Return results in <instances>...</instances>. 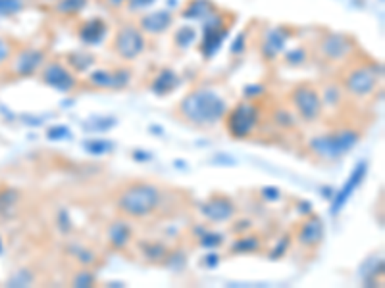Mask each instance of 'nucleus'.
<instances>
[{"mask_svg": "<svg viewBox=\"0 0 385 288\" xmlns=\"http://www.w3.org/2000/svg\"><path fill=\"white\" fill-rule=\"evenodd\" d=\"M2 252H4V244H2V238H0V256H2Z\"/></svg>", "mask_w": 385, "mask_h": 288, "instance_id": "obj_54", "label": "nucleus"}, {"mask_svg": "<svg viewBox=\"0 0 385 288\" xmlns=\"http://www.w3.org/2000/svg\"><path fill=\"white\" fill-rule=\"evenodd\" d=\"M272 119L273 123L281 127V129H293L297 125V121H299V118L295 116L293 111L288 110V108H278V110L273 111Z\"/></svg>", "mask_w": 385, "mask_h": 288, "instance_id": "obj_31", "label": "nucleus"}, {"mask_svg": "<svg viewBox=\"0 0 385 288\" xmlns=\"http://www.w3.org/2000/svg\"><path fill=\"white\" fill-rule=\"evenodd\" d=\"M116 118L112 116H104V118H91L87 123H83V129H89V131H95V133H106L110 131L112 127H116Z\"/></svg>", "mask_w": 385, "mask_h": 288, "instance_id": "obj_30", "label": "nucleus"}, {"mask_svg": "<svg viewBox=\"0 0 385 288\" xmlns=\"http://www.w3.org/2000/svg\"><path fill=\"white\" fill-rule=\"evenodd\" d=\"M56 225H58V229L64 235H68L69 231L74 229V225H72V217H69V212L66 207H62L60 212L56 214Z\"/></svg>", "mask_w": 385, "mask_h": 288, "instance_id": "obj_41", "label": "nucleus"}, {"mask_svg": "<svg viewBox=\"0 0 385 288\" xmlns=\"http://www.w3.org/2000/svg\"><path fill=\"white\" fill-rule=\"evenodd\" d=\"M379 75L376 66H356L353 67L343 81V90L355 98H368L376 92L379 83Z\"/></svg>", "mask_w": 385, "mask_h": 288, "instance_id": "obj_7", "label": "nucleus"}, {"mask_svg": "<svg viewBox=\"0 0 385 288\" xmlns=\"http://www.w3.org/2000/svg\"><path fill=\"white\" fill-rule=\"evenodd\" d=\"M214 162H222V163H218V165H235V163H237V160L227 154H218L216 158H214Z\"/></svg>", "mask_w": 385, "mask_h": 288, "instance_id": "obj_49", "label": "nucleus"}, {"mask_svg": "<svg viewBox=\"0 0 385 288\" xmlns=\"http://www.w3.org/2000/svg\"><path fill=\"white\" fill-rule=\"evenodd\" d=\"M25 8V0H0V18L18 15Z\"/></svg>", "mask_w": 385, "mask_h": 288, "instance_id": "obj_36", "label": "nucleus"}, {"mask_svg": "<svg viewBox=\"0 0 385 288\" xmlns=\"http://www.w3.org/2000/svg\"><path fill=\"white\" fill-rule=\"evenodd\" d=\"M322 192H324V198H330V200H332V196H333V191H332V188H322Z\"/></svg>", "mask_w": 385, "mask_h": 288, "instance_id": "obj_53", "label": "nucleus"}, {"mask_svg": "<svg viewBox=\"0 0 385 288\" xmlns=\"http://www.w3.org/2000/svg\"><path fill=\"white\" fill-rule=\"evenodd\" d=\"M45 50L27 46V48H22V50L14 52V56L10 60V74L14 75V77L27 79V77L37 75L39 71H41V67L45 66Z\"/></svg>", "mask_w": 385, "mask_h": 288, "instance_id": "obj_8", "label": "nucleus"}, {"mask_svg": "<svg viewBox=\"0 0 385 288\" xmlns=\"http://www.w3.org/2000/svg\"><path fill=\"white\" fill-rule=\"evenodd\" d=\"M45 2H56V0H45Z\"/></svg>", "mask_w": 385, "mask_h": 288, "instance_id": "obj_55", "label": "nucleus"}, {"mask_svg": "<svg viewBox=\"0 0 385 288\" xmlns=\"http://www.w3.org/2000/svg\"><path fill=\"white\" fill-rule=\"evenodd\" d=\"M87 81L91 83L93 87L97 89H110L114 87V69H104V67H98L93 69L91 74L87 75Z\"/></svg>", "mask_w": 385, "mask_h": 288, "instance_id": "obj_23", "label": "nucleus"}, {"mask_svg": "<svg viewBox=\"0 0 385 288\" xmlns=\"http://www.w3.org/2000/svg\"><path fill=\"white\" fill-rule=\"evenodd\" d=\"M95 282H97L95 273L89 271V267H83L81 271H77V273L74 275V279H72V287L89 288V287H95Z\"/></svg>", "mask_w": 385, "mask_h": 288, "instance_id": "obj_33", "label": "nucleus"}, {"mask_svg": "<svg viewBox=\"0 0 385 288\" xmlns=\"http://www.w3.org/2000/svg\"><path fill=\"white\" fill-rule=\"evenodd\" d=\"M18 202H20V192L15 188H0V215L2 217L14 214Z\"/></svg>", "mask_w": 385, "mask_h": 288, "instance_id": "obj_24", "label": "nucleus"}, {"mask_svg": "<svg viewBox=\"0 0 385 288\" xmlns=\"http://www.w3.org/2000/svg\"><path fill=\"white\" fill-rule=\"evenodd\" d=\"M131 81V69L128 67H118L114 69V87L112 90H121L126 89Z\"/></svg>", "mask_w": 385, "mask_h": 288, "instance_id": "obj_38", "label": "nucleus"}, {"mask_svg": "<svg viewBox=\"0 0 385 288\" xmlns=\"http://www.w3.org/2000/svg\"><path fill=\"white\" fill-rule=\"evenodd\" d=\"M204 37L201 43V52L204 58H212L216 52L219 50V46L224 43V39L227 37V25L224 23V18L214 12L204 20Z\"/></svg>", "mask_w": 385, "mask_h": 288, "instance_id": "obj_10", "label": "nucleus"}, {"mask_svg": "<svg viewBox=\"0 0 385 288\" xmlns=\"http://www.w3.org/2000/svg\"><path fill=\"white\" fill-rule=\"evenodd\" d=\"M260 194H262V198H264L266 202H278V200H281V191L278 186H264V188L260 191Z\"/></svg>", "mask_w": 385, "mask_h": 288, "instance_id": "obj_44", "label": "nucleus"}, {"mask_svg": "<svg viewBox=\"0 0 385 288\" xmlns=\"http://www.w3.org/2000/svg\"><path fill=\"white\" fill-rule=\"evenodd\" d=\"M180 118L196 127V129H212L226 118L227 102L224 96L208 87L191 90L180 102Z\"/></svg>", "mask_w": 385, "mask_h": 288, "instance_id": "obj_1", "label": "nucleus"}, {"mask_svg": "<svg viewBox=\"0 0 385 288\" xmlns=\"http://www.w3.org/2000/svg\"><path fill=\"white\" fill-rule=\"evenodd\" d=\"M35 282V273L31 269H18L12 273V277L8 279L6 284L12 288H20V287H31Z\"/></svg>", "mask_w": 385, "mask_h": 288, "instance_id": "obj_29", "label": "nucleus"}, {"mask_svg": "<svg viewBox=\"0 0 385 288\" xmlns=\"http://www.w3.org/2000/svg\"><path fill=\"white\" fill-rule=\"evenodd\" d=\"M104 2H106V6L120 8V6H123V4H128L129 0H104Z\"/></svg>", "mask_w": 385, "mask_h": 288, "instance_id": "obj_52", "label": "nucleus"}, {"mask_svg": "<svg viewBox=\"0 0 385 288\" xmlns=\"http://www.w3.org/2000/svg\"><path fill=\"white\" fill-rule=\"evenodd\" d=\"M264 92V87L262 85H247L245 89H243V96L247 98V100H255L258 96Z\"/></svg>", "mask_w": 385, "mask_h": 288, "instance_id": "obj_45", "label": "nucleus"}, {"mask_svg": "<svg viewBox=\"0 0 385 288\" xmlns=\"http://www.w3.org/2000/svg\"><path fill=\"white\" fill-rule=\"evenodd\" d=\"M358 141H360V133L356 129H341V131L318 135L314 139H310L309 148L318 158L333 162L347 156L358 144Z\"/></svg>", "mask_w": 385, "mask_h": 288, "instance_id": "obj_3", "label": "nucleus"}, {"mask_svg": "<svg viewBox=\"0 0 385 288\" xmlns=\"http://www.w3.org/2000/svg\"><path fill=\"white\" fill-rule=\"evenodd\" d=\"M139 250H141L144 261H149V263H164L168 252H170L166 244L158 242V240H143V242H139Z\"/></svg>", "mask_w": 385, "mask_h": 288, "instance_id": "obj_21", "label": "nucleus"}, {"mask_svg": "<svg viewBox=\"0 0 385 288\" xmlns=\"http://www.w3.org/2000/svg\"><path fill=\"white\" fill-rule=\"evenodd\" d=\"M174 41L177 48H182V50L189 48V46H193V43L196 41L195 29H193L191 25H183V27H180V29L175 31Z\"/></svg>", "mask_w": 385, "mask_h": 288, "instance_id": "obj_28", "label": "nucleus"}, {"mask_svg": "<svg viewBox=\"0 0 385 288\" xmlns=\"http://www.w3.org/2000/svg\"><path fill=\"white\" fill-rule=\"evenodd\" d=\"M89 0H56L54 12L58 15H77L83 12Z\"/></svg>", "mask_w": 385, "mask_h": 288, "instance_id": "obj_25", "label": "nucleus"}, {"mask_svg": "<svg viewBox=\"0 0 385 288\" xmlns=\"http://www.w3.org/2000/svg\"><path fill=\"white\" fill-rule=\"evenodd\" d=\"M320 98H322V104H324V106H332V108H335V106L341 102V98H343V89L337 87V85H325L324 90L320 92Z\"/></svg>", "mask_w": 385, "mask_h": 288, "instance_id": "obj_32", "label": "nucleus"}, {"mask_svg": "<svg viewBox=\"0 0 385 288\" xmlns=\"http://www.w3.org/2000/svg\"><path fill=\"white\" fill-rule=\"evenodd\" d=\"M258 121H260V108L252 100L237 104L234 110L226 114L227 133L239 141L249 139L252 131L257 129Z\"/></svg>", "mask_w": 385, "mask_h": 288, "instance_id": "obj_5", "label": "nucleus"}, {"mask_svg": "<svg viewBox=\"0 0 385 288\" xmlns=\"http://www.w3.org/2000/svg\"><path fill=\"white\" fill-rule=\"evenodd\" d=\"M288 45V31L281 27H270L266 29L264 37L260 41V52L266 60H276Z\"/></svg>", "mask_w": 385, "mask_h": 288, "instance_id": "obj_16", "label": "nucleus"}, {"mask_svg": "<svg viewBox=\"0 0 385 288\" xmlns=\"http://www.w3.org/2000/svg\"><path fill=\"white\" fill-rule=\"evenodd\" d=\"M180 85V77L175 74L174 69H160V74L152 79L151 83V90L156 96H168L170 92H174Z\"/></svg>", "mask_w": 385, "mask_h": 288, "instance_id": "obj_20", "label": "nucleus"}, {"mask_svg": "<svg viewBox=\"0 0 385 288\" xmlns=\"http://www.w3.org/2000/svg\"><path fill=\"white\" fill-rule=\"evenodd\" d=\"M351 52H353V41L341 33H332L320 43V54L327 62H343L351 56Z\"/></svg>", "mask_w": 385, "mask_h": 288, "instance_id": "obj_13", "label": "nucleus"}, {"mask_svg": "<svg viewBox=\"0 0 385 288\" xmlns=\"http://www.w3.org/2000/svg\"><path fill=\"white\" fill-rule=\"evenodd\" d=\"M106 238L114 250H126L133 240V229L126 219H116L110 223V227L106 231Z\"/></svg>", "mask_w": 385, "mask_h": 288, "instance_id": "obj_18", "label": "nucleus"}, {"mask_svg": "<svg viewBox=\"0 0 385 288\" xmlns=\"http://www.w3.org/2000/svg\"><path fill=\"white\" fill-rule=\"evenodd\" d=\"M289 102L297 111V118L304 123H316L324 110L320 90L312 85H297L289 95Z\"/></svg>", "mask_w": 385, "mask_h": 288, "instance_id": "obj_6", "label": "nucleus"}, {"mask_svg": "<svg viewBox=\"0 0 385 288\" xmlns=\"http://www.w3.org/2000/svg\"><path fill=\"white\" fill-rule=\"evenodd\" d=\"M77 37L85 46L100 45L108 37V23L100 18H91V20L81 23V27L77 31Z\"/></svg>", "mask_w": 385, "mask_h": 288, "instance_id": "obj_17", "label": "nucleus"}, {"mask_svg": "<svg viewBox=\"0 0 385 288\" xmlns=\"http://www.w3.org/2000/svg\"><path fill=\"white\" fill-rule=\"evenodd\" d=\"M245 43H247V35H245V33L237 35L235 43L231 45V54H243V50H245Z\"/></svg>", "mask_w": 385, "mask_h": 288, "instance_id": "obj_47", "label": "nucleus"}, {"mask_svg": "<svg viewBox=\"0 0 385 288\" xmlns=\"http://www.w3.org/2000/svg\"><path fill=\"white\" fill-rule=\"evenodd\" d=\"M204 266L208 267V269H214V267H218V263H219V256L218 254H214V252H212V254H208V256H206V258H204V261H203Z\"/></svg>", "mask_w": 385, "mask_h": 288, "instance_id": "obj_48", "label": "nucleus"}, {"mask_svg": "<svg viewBox=\"0 0 385 288\" xmlns=\"http://www.w3.org/2000/svg\"><path fill=\"white\" fill-rule=\"evenodd\" d=\"M162 202V188L154 183L137 181L131 183L118 196V210L129 219H144L158 210Z\"/></svg>", "mask_w": 385, "mask_h": 288, "instance_id": "obj_2", "label": "nucleus"}, {"mask_svg": "<svg viewBox=\"0 0 385 288\" xmlns=\"http://www.w3.org/2000/svg\"><path fill=\"white\" fill-rule=\"evenodd\" d=\"M235 204L234 200L227 198L224 194H214L208 200H204L198 212L204 219H208L210 223H227L234 219L235 215Z\"/></svg>", "mask_w": 385, "mask_h": 288, "instance_id": "obj_12", "label": "nucleus"}, {"mask_svg": "<svg viewBox=\"0 0 385 288\" xmlns=\"http://www.w3.org/2000/svg\"><path fill=\"white\" fill-rule=\"evenodd\" d=\"M283 60H285V64H288V66L301 67L306 64V60H309V52L304 50L302 46H297V48H293V50L285 52Z\"/></svg>", "mask_w": 385, "mask_h": 288, "instance_id": "obj_34", "label": "nucleus"}, {"mask_svg": "<svg viewBox=\"0 0 385 288\" xmlns=\"http://www.w3.org/2000/svg\"><path fill=\"white\" fill-rule=\"evenodd\" d=\"M174 23V14L170 10H156V12H149L139 20V27L144 35H162L166 33Z\"/></svg>", "mask_w": 385, "mask_h": 288, "instance_id": "obj_15", "label": "nucleus"}, {"mask_svg": "<svg viewBox=\"0 0 385 288\" xmlns=\"http://www.w3.org/2000/svg\"><path fill=\"white\" fill-rule=\"evenodd\" d=\"M289 246H291V237H289V235H285V237L280 238V240H278V244L273 246V250L270 252V259L283 258V256H285V252L289 250Z\"/></svg>", "mask_w": 385, "mask_h": 288, "instance_id": "obj_43", "label": "nucleus"}, {"mask_svg": "<svg viewBox=\"0 0 385 288\" xmlns=\"http://www.w3.org/2000/svg\"><path fill=\"white\" fill-rule=\"evenodd\" d=\"M39 79H41V83H45L46 87L60 90V92H69V90L76 89L77 85L74 71L64 66L62 62H48V64L45 62V66L39 71Z\"/></svg>", "mask_w": 385, "mask_h": 288, "instance_id": "obj_9", "label": "nucleus"}, {"mask_svg": "<svg viewBox=\"0 0 385 288\" xmlns=\"http://www.w3.org/2000/svg\"><path fill=\"white\" fill-rule=\"evenodd\" d=\"M152 156L149 154V152H141V150H135L133 152V160H137V162H149Z\"/></svg>", "mask_w": 385, "mask_h": 288, "instance_id": "obj_50", "label": "nucleus"}, {"mask_svg": "<svg viewBox=\"0 0 385 288\" xmlns=\"http://www.w3.org/2000/svg\"><path fill=\"white\" fill-rule=\"evenodd\" d=\"M144 48H147V37L141 27L135 23H121L112 43L116 56L123 62H133L143 54Z\"/></svg>", "mask_w": 385, "mask_h": 288, "instance_id": "obj_4", "label": "nucleus"}, {"mask_svg": "<svg viewBox=\"0 0 385 288\" xmlns=\"http://www.w3.org/2000/svg\"><path fill=\"white\" fill-rule=\"evenodd\" d=\"M114 144L112 141H108V139H87V141H83V148L87 154L91 156H106L110 154L114 150Z\"/></svg>", "mask_w": 385, "mask_h": 288, "instance_id": "obj_27", "label": "nucleus"}, {"mask_svg": "<svg viewBox=\"0 0 385 288\" xmlns=\"http://www.w3.org/2000/svg\"><path fill=\"white\" fill-rule=\"evenodd\" d=\"M198 244H201L203 248H208V250H212V248H218V246L224 244V235H222V233H216V231L206 229L203 235L198 237Z\"/></svg>", "mask_w": 385, "mask_h": 288, "instance_id": "obj_35", "label": "nucleus"}, {"mask_svg": "<svg viewBox=\"0 0 385 288\" xmlns=\"http://www.w3.org/2000/svg\"><path fill=\"white\" fill-rule=\"evenodd\" d=\"M14 56V45L8 39L0 37V67H4Z\"/></svg>", "mask_w": 385, "mask_h": 288, "instance_id": "obj_42", "label": "nucleus"}, {"mask_svg": "<svg viewBox=\"0 0 385 288\" xmlns=\"http://www.w3.org/2000/svg\"><path fill=\"white\" fill-rule=\"evenodd\" d=\"M299 214H304V215L312 214V204L306 202V200H302L301 204H299Z\"/></svg>", "mask_w": 385, "mask_h": 288, "instance_id": "obj_51", "label": "nucleus"}, {"mask_svg": "<svg viewBox=\"0 0 385 288\" xmlns=\"http://www.w3.org/2000/svg\"><path fill=\"white\" fill-rule=\"evenodd\" d=\"M46 139L54 142L72 139V129L68 125H54L46 131Z\"/></svg>", "mask_w": 385, "mask_h": 288, "instance_id": "obj_39", "label": "nucleus"}, {"mask_svg": "<svg viewBox=\"0 0 385 288\" xmlns=\"http://www.w3.org/2000/svg\"><path fill=\"white\" fill-rule=\"evenodd\" d=\"M262 248V240L255 235H249V237L237 238L234 244H231V252L234 254H255Z\"/></svg>", "mask_w": 385, "mask_h": 288, "instance_id": "obj_26", "label": "nucleus"}, {"mask_svg": "<svg viewBox=\"0 0 385 288\" xmlns=\"http://www.w3.org/2000/svg\"><path fill=\"white\" fill-rule=\"evenodd\" d=\"M72 254L76 256L77 263L83 267H91L95 261H97V256H95V252L89 250V248H83V246H79V248H72Z\"/></svg>", "mask_w": 385, "mask_h": 288, "instance_id": "obj_37", "label": "nucleus"}, {"mask_svg": "<svg viewBox=\"0 0 385 288\" xmlns=\"http://www.w3.org/2000/svg\"><path fill=\"white\" fill-rule=\"evenodd\" d=\"M66 60L74 74H87L95 66V56L91 52H69Z\"/></svg>", "mask_w": 385, "mask_h": 288, "instance_id": "obj_22", "label": "nucleus"}, {"mask_svg": "<svg viewBox=\"0 0 385 288\" xmlns=\"http://www.w3.org/2000/svg\"><path fill=\"white\" fill-rule=\"evenodd\" d=\"M156 0H129L128 8L129 12H139V10H147V8H151Z\"/></svg>", "mask_w": 385, "mask_h": 288, "instance_id": "obj_46", "label": "nucleus"}, {"mask_svg": "<svg viewBox=\"0 0 385 288\" xmlns=\"http://www.w3.org/2000/svg\"><path fill=\"white\" fill-rule=\"evenodd\" d=\"M216 12V6L212 0H189L182 10L183 20H189V22H204L208 15Z\"/></svg>", "mask_w": 385, "mask_h": 288, "instance_id": "obj_19", "label": "nucleus"}, {"mask_svg": "<svg viewBox=\"0 0 385 288\" xmlns=\"http://www.w3.org/2000/svg\"><path fill=\"white\" fill-rule=\"evenodd\" d=\"M164 263H166L170 269L182 271L183 267H185V263H187V259H185V254H183V252H174V254H170V252H168Z\"/></svg>", "mask_w": 385, "mask_h": 288, "instance_id": "obj_40", "label": "nucleus"}, {"mask_svg": "<svg viewBox=\"0 0 385 288\" xmlns=\"http://www.w3.org/2000/svg\"><path fill=\"white\" fill-rule=\"evenodd\" d=\"M324 221L318 217V215L310 214L304 221H302L301 229L297 233V242L301 244L302 248L306 250H312L316 248L318 244L324 240Z\"/></svg>", "mask_w": 385, "mask_h": 288, "instance_id": "obj_14", "label": "nucleus"}, {"mask_svg": "<svg viewBox=\"0 0 385 288\" xmlns=\"http://www.w3.org/2000/svg\"><path fill=\"white\" fill-rule=\"evenodd\" d=\"M366 173H368V163L366 162H358L351 171L349 175L347 183L341 186L339 191L333 192L332 196V215H339L341 210L347 206V202L353 196V192L363 185L364 179H366Z\"/></svg>", "mask_w": 385, "mask_h": 288, "instance_id": "obj_11", "label": "nucleus"}]
</instances>
